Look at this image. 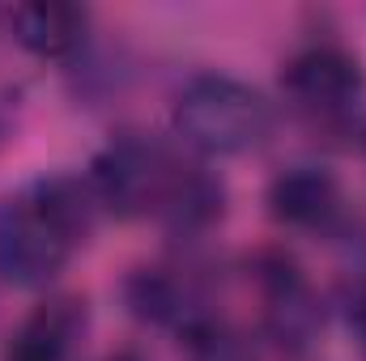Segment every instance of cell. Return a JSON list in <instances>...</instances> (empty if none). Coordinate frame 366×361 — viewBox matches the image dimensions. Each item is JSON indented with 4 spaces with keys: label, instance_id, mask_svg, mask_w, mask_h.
Wrapping results in <instances>:
<instances>
[{
    "label": "cell",
    "instance_id": "1",
    "mask_svg": "<svg viewBox=\"0 0 366 361\" xmlns=\"http://www.w3.org/2000/svg\"><path fill=\"white\" fill-rule=\"evenodd\" d=\"M98 195L77 175H47L0 204V276L21 289L51 285L90 238Z\"/></svg>",
    "mask_w": 366,
    "mask_h": 361
},
{
    "label": "cell",
    "instance_id": "2",
    "mask_svg": "<svg viewBox=\"0 0 366 361\" xmlns=\"http://www.w3.org/2000/svg\"><path fill=\"white\" fill-rule=\"evenodd\" d=\"M171 123L183 145L209 153V158H234L256 149L269 136L273 111L264 93L230 73H200L175 98Z\"/></svg>",
    "mask_w": 366,
    "mask_h": 361
},
{
    "label": "cell",
    "instance_id": "3",
    "mask_svg": "<svg viewBox=\"0 0 366 361\" xmlns=\"http://www.w3.org/2000/svg\"><path fill=\"white\" fill-rule=\"evenodd\" d=\"M179 171L183 166L171 162L162 145L145 141L141 132H124L94 158L90 187L98 204L115 217H149L167 208Z\"/></svg>",
    "mask_w": 366,
    "mask_h": 361
},
{
    "label": "cell",
    "instance_id": "4",
    "mask_svg": "<svg viewBox=\"0 0 366 361\" xmlns=\"http://www.w3.org/2000/svg\"><path fill=\"white\" fill-rule=\"evenodd\" d=\"M260 289H264V332L290 353L311 349V340L324 327V306L307 276L294 268L290 260H264L260 264Z\"/></svg>",
    "mask_w": 366,
    "mask_h": 361
},
{
    "label": "cell",
    "instance_id": "5",
    "mask_svg": "<svg viewBox=\"0 0 366 361\" xmlns=\"http://www.w3.org/2000/svg\"><path fill=\"white\" fill-rule=\"evenodd\" d=\"M281 90L302 111H341L362 90V68L345 47L315 43L281 68Z\"/></svg>",
    "mask_w": 366,
    "mask_h": 361
},
{
    "label": "cell",
    "instance_id": "6",
    "mask_svg": "<svg viewBox=\"0 0 366 361\" xmlns=\"http://www.w3.org/2000/svg\"><path fill=\"white\" fill-rule=\"evenodd\" d=\"M269 208L281 225L324 230L341 213V183L328 166H290L269 183Z\"/></svg>",
    "mask_w": 366,
    "mask_h": 361
},
{
    "label": "cell",
    "instance_id": "7",
    "mask_svg": "<svg viewBox=\"0 0 366 361\" xmlns=\"http://www.w3.org/2000/svg\"><path fill=\"white\" fill-rule=\"evenodd\" d=\"M128 306L145 323H167L179 327L183 336H196L213 319L200 310V298L187 289V280L171 276L167 268H137L128 276Z\"/></svg>",
    "mask_w": 366,
    "mask_h": 361
},
{
    "label": "cell",
    "instance_id": "8",
    "mask_svg": "<svg viewBox=\"0 0 366 361\" xmlns=\"http://www.w3.org/2000/svg\"><path fill=\"white\" fill-rule=\"evenodd\" d=\"M9 30L13 39L39 56V60H64L86 43L90 30V13L77 4H17L9 13Z\"/></svg>",
    "mask_w": 366,
    "mask_h": 361
},
{
    "label": "cell",
    "instance_id": "9",
    "mask_svg": "<svg viewBox=\"0 0 366 361\" xmlns=\"http://www.w3.org/2000/svg\"><path fill=\"white\" fill-rule=\"evenodd\" d=\"M86 323L77 298H47L9 340L4 361H69V349Z\"/></svg>",
    "mask_w": 366,
    "mask_h": 361
},
{
    "label": "cell",
    "instance_id": "10",
    "mask_svg": "<svg viewBox=\"0 0 366 361\" xmlns=\"http://www.w3.org/2000/svg\"><path fill=\"white\" fill-rule=\"evenodd\" d=\"M222 204H226V191L222 183L204 171H187L183 166L175 187H171V200L158 217H167V225L175 234H204L217 217H222Z\"/></svg>",
    "mask_w": 366,
    "mask_h": 361
},
{
    "label": "cell",
    "instance_id": "11",
    "mask_svg": "<svg viewBox=\"0 0 366 361\" xmlns=\"http://www.w3.org/2000/svg\"><path fill=\"white\" fill-rule=\"evenodd\" d=\"M187 340H192V357L196 361H256V353L243 345V336L226 332L217 319L209 327H200L196 336H187Z\"/></svg>",
    "mask_w": 366,
    "mask_h": 361
},
{
    "label": "cell",
    "instance_id": "12",
    "mask_svg": "<svg viewBox=\"0 0 366 361\" xmlns=\"http://www.w3.org/2000/svg\"><path fill=\"white\" fill-rule=\"evenodd\" d=\"M350 319H354V332H358V340H362V349H366V280H362V289H358V298H354Z\"/></svg>",
    "mask_w": 366,
    "mask_h": 361
},
{
    "label": "cell",
    "instance_id": "13",
    "mask_svg": "<svg viewBox=\"0 0 366 361\" xmlns=\"http://www.w3.org/2000/svg\"><path fill=\"white\" fill-rule=\"evenodd\" d=\"M107 361H137V357H128V353H115V357H107Z\"/></svg>",
    "mask_w": 366,
    "mask_h": 361
}]
</instances>
